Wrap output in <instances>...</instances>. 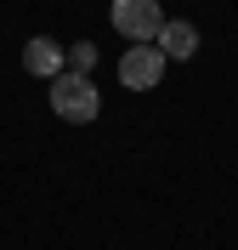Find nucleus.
<instances>
[{"label": "nucleus", "mask_w": 238, "mask_h": 250, "mask_svg": "<svg viewBox=\"0 0 238 250\" xmlns=\"http://www.w3.org/2000/svg\"><path fill=\"white\" fill-rule=\"evenodd\" d=\"M51 108L63 114L68 125H91L102 114V91H96L85 74H57L51 80Z\"/></svg>", "instance_id": "nucleus-1"}, {"label": "nucleus", "mask_w": 238, "mask_h": 250, "mask_svg": "<svg viewBox=\"0 0 238 250\" xmlns=\"http://www.w3.org/2000/svg\"><path fill=\"white\" fill-rule=\"evenodd\" d=\"M113 29L130 34L136 46H147L165 29V12H159V0H113Z\"/></svg>", "instance_id": "nucleus-2"}, {"label": "nucleus", "mask_w": 238, "mask_h": 250, "mask_svg": "<svg viewBox=\"0 0 238 250\" xmlns=\"http://www.w3.org/2000/svg\"><path fill=\"white\" fill-rule=\"evenodd\" d=\"M159 80H165V51H159V46H130L125 57H119V85L153 91Z\"/></svg>", "instance_id": "nucleus-3"}, {"label": "nucleus", "mask_w": 238, "mask_h": 250, "mask_svg": "<svg viewBox=\"0 0 238 250\" xmlns=\"http://www.w3.org/2000/svg\"><path fill=\"white\" fill-rule=\"evenodd\" d=\"M23 62H29V74L57 80V74H63V46H57V40H46V34H34L29 46H23Z\"/></svg>", "instance_id": "nucleus-4"}, {"label": "nucleus", "mask_w": 238, "mask_h": 250, "mask_svg": "<svg viewBox=\"0 0 238 250\" xmlns=\"http://www.w3.org/2000/svg\"><path fill=\"white\" fill-rule=\"evenodd\" d=\"M159 51H165V57H193V51H199V29H193V23H165V29H159Z\"/></svg>", "instance_id": "nucleus-5"}, {"label": "nucleus", "mask_w": 238, "mask_h": 250, "mask_svg": "<svg viewBox=\"0 0 238 250\" xmlns=\"http://www.w3.org/2000/svg\"><path fill=\"white\" fill-rule=\"evenodd\" d=\"M91 62H96V46H91V40H79V46H74V74H85Z\"/></svg>", "instance_id": "nucleus-6"}]
</instances>
